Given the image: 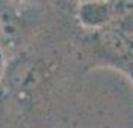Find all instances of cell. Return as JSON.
I'll return each mask as SVG.
<instances>
[{
  "mask_svg": "<svg viewBox=\"0 0 133 128\" xmlns=\"http://www.w3.org/2000/svg\"><path fill=\"white\" fill-rule=\"evenodd\" d=\"M76 19L84 28L100 30L109 25L115 18L112 0H99V2H84L78 3L75 11Z\"/></svg>",
  "mask_w": 133,
  "mask_h": 128,
  "instance_id": "6da1fadb",
  "label": "cell"
},
{
  "mask_svg": "<svg viewBox=\"0 0 133 128\" xmlns=\"http://www.w3.org/2000/svg\"><path fill=\"white\" fill-rule=\"evenodd\" d=\"M78 3H84V2H99V0H76Z\"/></svg>",
  "mask_w": 133,
  "mask_h": 128,
  "instance_id": "8992f818",
  "label": "cell"
},
{
  "mask_svg": "<svg viewBox=\"0 0 133 128\" xmlns=\"http://www.w3.org/2000/svg\"><path fill=\"white\" fill-rule=\"evenodd\" d=\"M51 2L54 3V6H57L58 9H63V11H72V12H75L76 6H78L76 0H51Z\"/></svg>",
  "mask_w": 133,
  "mask_h": 128,
  "instance_id": "3957f363",
  "label": "cell"
},
{
  "mask_svg": "<svg viewBox=\"0 0 133 128\" xmlns=\"http://www.w3.org/2000/svg\"><path fill=\"white\" fill-rule=\"evenodd\" d=\"M5 72H6V55L3 52V49L0 48V80L3 79Z\"/></svg>",
  "mask_w": 133,
  "mask_h": 128,
  "instance_id": "277c9868",
  "label": "cell"
},
{
  "mask_svg": "<svg viewBox=\"0 0 133 128\" xmlns=\"http://www.w3.org/2000/svg\"><path fill=\"white\" fill-rule=\"evenodd\" d=\"M115 18H123L133 13V0H112Z\"/></svg>",
  "mask_w": 133,
  "mask_h": 128,
  "instance_id": "7a4b0ae2",
  "label": "cell"
},
{
  "mask_svg": "<svg viewBox=\"0 0 133 128\" xmlns=\"http://www.w3.org/2000/svg\"><path fill=\"white\" fill-rule=\"evenodd\" d=\"M3 37H5V28H3V21L0 18V43L3 40Z\"/></svg>",
  "mask_w": 133,
  "mask_h": 128,
  "instance_id": "5b68a950",
  "label": "cell"
}]
</instances>
